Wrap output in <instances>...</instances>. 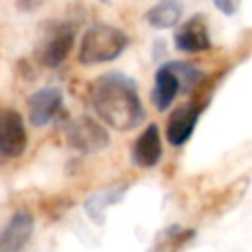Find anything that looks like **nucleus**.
Here are the masks:
<instances>
[{
    "mask_svg": "<svg viewBox=\"0 0 252 252\" xmlns=\"http://www.w3.org/2000/svg\"><path fill=\"white\" fill-rule=\"evenodd\" d=\"M91 104L102 124L116 132H130L144 120L138 85L120 71L100 75L91 87Z\"/></svg>",
    "mask_w": 252,
    "mask_h": 252,
    "instance_id": "1",
    "label": "nucleus"
},
{
    "mask_svg": "<svg viewBox=\"0 0 252 252\" xmlns=\"http://www.w3.org/2000/svg\"><path fill=\"white\" fill-rule=\"evenodd\" d=\"M128 45V35L110 24H94L91 26L79 43V63L81 65H100L114 61L122 55Z\"/></svg>",
    "mask_w": 252,
    "mask_h": 252,
    "instance_id": "2",
    "label": "nucleus"
},
{
    "mask_svg": "<svg viewBox=\"0 0 252 252\" xmlns=\"http://www.w3.org/2000/svg\"><path fill=\"white\" fill-rule=\"evenodd\" d=\"M65 140L69 148L79 154H98L108 148L110 136L108 130L94 118L83 114L73 118L65 128Z\"/></svg>",
    "mask_w": 252,
    "mask_h": 252,
    "instance_id": "3",
    "label": "nucleus"
},
{
    "mask_svg": "<svg viewBox=\"0 0 252 252\" xmlns=\"http://www.w3.org/2000/svg\"><path fill=\"white\" fill-rule=\"evenodd\" d=\"M75 45V30L69 24L47 26L45 35L37 43V59L47 69H57Z\"/></svg>",
    "mask_w": 252,
    "mask_h": 252,
    "instance_id": "4",
    "label": "nucleus"
},
{
    "mask_svg": "<svg viewBox=\"0 0 252 252\" xmlns=\"http://www.w3.org/2000/svg\"><path fill=\"white\" fill-rule=\"evenodd\" d=\"M28 148V132L24 118L14 108L0 110V154L6 158H20Z\"/></svg>",
    "mask_w": 252,
    "mask_h": 252,
    "instance_id": "5",
    "label": "nucleus"
},
{
    "mask_svg": "<svg viewBox=\"0 0 252 252\" xmlns=\"http://www.w3.org/2000/svg\"><path fill=\"white\" fill-rule=\"evenodd\" d=\"M63 106V93L59 87H43L28 96V118L35 128L47 126Z\"/></svg>",
    "mask_w": 252,
    "mask_h": 252,
    "instance_id": "6",
    "label": "nucleus"
},
{
    "mask_svg": "<svg viewBox=\"0 0 252 252\" xmlns=\"http://www.w3.org/2000/svg\"><path fill=\"white\" fill-rule=\"evenodd\" d=\"M173 45L181 53L207 51L211 47V33H209L207 18L203 14H195L187 22H183L173 35Z\"/></svg>",
    "mask_w": 252,
    "mask_h": 252,
    "instance_id": "7",
    "label": "nucleus"
},
{
    "mask_svg": "<svg viewBox=\"0 0 252 252\" xmlns=\"http://www.w3.org/2000/svg\"><path fill=\"white\" fill-rule=\"evenodd\" d=\"M205 106L207 104H203L201 100L187 102L183 106H177L169 114L167 126H165V138H167V142L171 146H183L191 138V134H193V130H195V126L199 122V116H201Z\"/></svg>",
    "mask_w": 252,
    "mask_h": 252,
    "instance_id": "8",
    "label": "nucleus"
},
{
    "mask_svg": "<svg viewBox=\"0 0 252 252\" xmlns=\"http://www.w3.org/2000/svg\"><path fill=\"white\" fill-rule=\"evenodd\" d=\"M33 234V217L28 211L14 213L0 230V252H22Z\"/></svg>",
    "mask_w": 252,
    "mask_h": 252,
    "instance_id": "9",
    "label": "nucleus"
},
{
    "mask_svg": "<svg viewBox=\"0 0 252 252\" xmlns=\"http://www.w3.org/2000/svg\"><path fill=\"white\" fill-rule=\"evenodd\" d=\"M161 138L158 124H148L132 146V161L142 169H152L161 159Z\"/></svg>",
    "mask_w": 252,
    "mask_h": 252,
    "instance_id": "10",
    "label": "nucleus"
},
{
    "mask_svg": "<svg viewBox=\"0 0 252 252\" xmlns=\"http://www.w3.org/2000/svg\"><path fill=\"white\" fill-rule=\"evenodd\" d=\"M179 94V83H177V77L173 75L171 67L165 63V65H159L156 75H154V89H152V102L158 110H167L175 96Z\"/></svg>",
    "mask_w": 252,
    "mask_h": 252,
    "instance_id": "11",
    "label": "nucleus"
},
{
    "mask_svg": "<svg viewBox=\"0 0 252 252\" xmlns=\"http://www.w3.org/2000/svg\"><path fill=\"white\" fill-rule=\"evenodd\" d=\"M183 14V4L179 0H159L146 12V22L156 30H171L177 26Z\"/></svg>",
    "mask_w": 252,
    "mask_h": 252,
    "instance_id": "12",
    "label": "nucleus"
},
{
    "mask_svg": "<svg viewBox=\"0 0 252 252\" xmlns=\"http://www.w3.org/2000/svg\"><path fill=\"white\" fill-rule=\"evenodd\" d=\"M167 65L171 67L173 75L177 77L179 93H193L205 81V73L197 65L189 63V61H169Z\"/></svg>",
    "mask_w": 252,
    "mask_h": 252,
    "instance_id": "13",
    "label": "nucleus"
},
{
    "mask_svg": "<svg viewBox=\"0 0 252 252\" xmlns=\"http://www.w3.org/2000/svg\"><path fill=\"white\" fill-rule=\"evenodd\" d=\"M195 236V230L181 228V226H169L165 228L159 238L156 240V250L158 252H177L181 246H185L191 238Z\"/></svg>",
    "mask_w": 252,
    "mask_h": 252,
    "instance_id": "14",
    "label": "nucleus"
},
{
    "mask_svg": "<svg viewBox=\"0 0 252 252\" xmlns=\"http://www.w3.org/2000/svg\"><path fill=\"white\" fill-rule=\"evenodd\" d=\"M213 4L224 16H234L240 8V0H213Z\"/></svg>",
    "mask_w": 252,
    "mask_h": 252,
    "instance_id": "15",
    "label": "nucleus"
},
{
    "mask_svg": "<svg viewBox=\"0 0 252 252\" xmlns=\"http://www.w3.org/2000/svg\"><path fill=\"white\" fill-rule=\"evenodd\" d=\"M65 199H67V197H65ZM65 199H61V197H49V207H47V213H49V215H51V213H55V215H63V213H65V211L71 207V201L63 205V201H65ZM47 213H45V215H47Z\"/></svg>",
    "mask_w": 252,
    "mask_h": 252,
    "instance_id": "16",
    "label": "nucleus"
},
{
    "mask_svg": "<svg viewBox=\"0 0 252 252\" xmlns=\"http://www.w3.org/2000/svg\"><path fill=\"white\" fill-rule=\"evenodd\" d=\"M41 4H43V0H16L18 10H22V12H33V10H37Z\"/></svg>",
    "mask_w": 252,
    "mask_h": 252,
    "instance_id": "17",
    "label": "nucleus"
},
{
    "mask_svg": "<svg viewBox=\"0 0 252 252\" xmlns=\"http://www.w3.org/2000/svg\"><path fill=\"white\" fill-rule=\"evenodd\" d=\"M100 2H108V0H100Z\"/></svg>",
    "mask_w": 252,
    "mask_h": 252,
    "instance_id": "18",
    "label": "nucleus"
}]
</instances>
